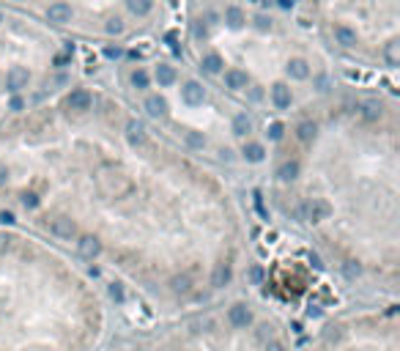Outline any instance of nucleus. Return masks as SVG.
<instances>
[{
	"mask_svg": "<svg viewBox=\"0 0 400 351\" xmlns=\"http://www.w3.org/2000/svg\"><path fill=\"white\" fill-rule=\"evenodd\" d=\"M195 36L197 38H206V25H195Z\"/></svg>",
	"mask_w": 400,
	"mask_h": 351,
	"instance_id": "nucleus-41",
	"label": "nucleus"
},
{
	"mask_svg": "<svg viewBox=\"0 0 400 351\" xmlns=\"http://www.w3.org/2000/svg\"><path fill=\"white\" fill-rule=\"evenodd\" d=\"M222 66H225V63H222V58H219L217 52H209L203 61H200V69H203V71H209V74H219Z\"/></svg>",
	"mask_w": 400,
	"mask_h": 351,
	"instance_id": "nucleus-15",
	"label": "nucleus"
},
{
	"mask_svg": "<svg viewBox=\"0 0 400 351\" xmlns=\"http://www.w3.org/2000/svg\"><path fill=\"white\" fill-rule=\"evenodd\" d=\"M302 209H305V222H321L332 214V206L326 201H321V198H313V201L305 203Z\"/></svg>",
	"mask_w": 400,
	"mask_h": 351,
	"instance_id": "nucleus-1",
	"label": "nucleus"
},
{
	"mask_svg": "<svg viewBox=\"0 0 400 351\" xmlns=\"http://www.w3.org/2000/svg\"><path fill=\"white\" fill-rule=\"evenodd\" d=\"M126 138H129L132 146H140V143L146 140V124L137 121V118H132V121L126 124Z\"/></svg>",
	"mask_w": 400,
	"mask_h": 351,
	"instance_id": "nucleus-9",
	"label": "nucleus"
},
{
	"mask_svg": "<svg viewBox=\"0 0 400 351\" xmlns=\"http://www.w3.org/2000/svg\"><path fill=\"white\" fill-rule=\"evenodd\" d=\"M384 55H387V63H389V66H397V42H389L387 50H384Z\"/></svg>",
	"mask_w": 400,
	"mask_h": 351,
	"instance_id": "nucleus-27",
	"label": "nucleus"
},
{
	"mask_svg": "<svg viewBox=\"0 0 400 351\" xmlns=\"http://www.w3.org/2000/svg\"><path fill=\"white\" fill-rule=\"evenodd\" d=\"M288 74H291L293 80H307V74H310V66H307V61H302V58H293L291 63H288Z\"/></svg>",
	"mask_w": 400,
	"mask_h": 351,
	"instance_id": "nucleus-16",
	"label": "nucleus"
},
{
	"mask_svg": "<svg viewBox=\"0 0 400 351\" xmlns=\"http://www.w3.org/2000/svg\"><path fill=\"white\" fill-rule=\"evenodd\" d=\"M146 113H148L151 118H162V115L167 113V102H165L162 96H148V99H146Z\"/></svg>",
	"mask_w": 400,
	"mask_h": 351,
	"instance_id": "nucleus-14",
	"label": "nucleus"
},
{
	"mask_svg": "<svg viewBox=\"0 0 400 351\" xmlns=\"http://www.w3.org/2000/svg\"><path fill=\"white\" fill-rule=\"evenodd\" d=\"M181 96H184V102H187V105H203V99H206V91H203V85L200 83H187L181 88Z\"/></svg>",
	"mask_w": 400,
	"mask_h": 351,
	"instance_id": "nucleus-4",
	"label": "nucleus"
},
{
	"mask_svg": "<svg viewBox=\"0 0 400 351\" xmlns=\"http://www.w3.org/2000/svg\"><path fill=\"white\" fill-rule=\"evenodd\" d=\"M228 321L233 324V326H247L252 321V313H250V307L247 305H242V302H238V305H233L228 310Z\"/></svg>",
	"mask_w": 400,
	"mask_h": 351,
	"instance_id": "nucleus-5",
	"label": "nucleus"
},
{
	"mask_svg": "<svg viewBox=\"0 0 400 351\" xmlns=\"http://www.w3.org/2000/svg\"><path fill=\"white\" fill-rule=\"evenodd\" d=\"M55 63H58V66H66L69 58H66V55H58V58H55Z\"/></svg>",
	"mask_w": 400,
	"mask_h": 351,
	"instance_id": "nucleus-44",
	"label": "nucleus"
},
{
	"mask_svg": "<svg viewBox=\"0 0 400 351\" xmlns=\"http://www.w3.org/2000/svg\"><path fill=\"white\" fill-rule=\"evenodd\" d=\"M255 28H258V30H269L271 28V20L269 17H255Z\"/></svg>",
	"mask_w": 400,
	"mask_h": 351,
	"instance_id": "nucleus-34",
	"label": "nucleus"
},
{
	"mask_svg": "<svg viewBox=\"0 0 400 351\" xmlns=\"http://www.w3.org/2000/svg\"><path fill=\"white\" fill-rule=\"evenodd\" d=\"M362 118H367V121H378L381 118V113H384V105L378 99H367V102H362Z\"/></svg>",
	"mask_w": 400,
	"mask_h": 351,
	"instance_id": "nucleus-12",
	"label": "nucleus"
},
{
	"mask_svg": "<svg viewBox=\"0 0 400 351\" xmlns=\"http://www.w3.org/2000/svg\"><path fill=\"white\" fill-rule=\"evenodd\" d=\"M52 233L58 239H71L77 233V225L69 217H58V220H52Z\"/></svg>",
	"mask_w": 400,
	"mask_h": 351,
	"instance_id": "nucleus-8",
	"label": "nucleus"
},
{
	"mask_svg": "<svg viewBox=\"0 0 400 351\" xmlns=\"http://www.w3.org/2000/svg\"><path fill=\"white\" fill-rule=\"evenodd\" d=\"M187 146L189 148H203L206 146V138L200 132H187Z\"/></svg>",
	"mask_w": 400,
	"mask_h": 351,
	"instance_id": "nucleus-26",
	"label": "nucleus"
},
{
	"mask_svg": "<svg viewBox=\"0 0 400 351\" xmlns=\"http://www.w3.org/2000/svg\"><path fill=\"white\" fill-rule=\"evenodd\" d=\"M277 3L283 6V9H291V3H293V0H277Z\"/></svg>",
	"mask_w": 400,
	"mask_h": 351,
	"instance_id": "nucleus-45",
	"label": "nucleus"
},
{
	"mask_svg": "<svg viewBox=\"0 0 400 351\" xmlns=\"http://www.w3.org/2000/svg\"><path fill=\"white\" fill-rule=\"evenodd\" d=\"M156 83L159 85H173L175 83V69L167 66V63H159L156 66Z\"/></svg>",
	"mask_w": 400,
	"mask_h": 351,
	"instance_id": "nucleus-19",
	"label": "nucleus"
},
{
	"mask_svg": "<svg viewBox=\"0 0 400 351\" xmlns=\"http://www.w3.org/2000/svg\"><path fill=\"white\" fill-rule=\"evenodd\" d=\"M225 85L230 88V91H242V88H247V71L230 69L228 74H225Z\"/></svg>",
	"mask_w": 400,
	"mask_h": 351,
	"instance_id": "nucleus-13",
	"label": "nucleus"
},
{
	"mask_svg": "<svg viewBox=\"0 0 400 351\" xmlns=\"http://www.w3.org/2000/svg\"><path fill=\"white\" fill-rule=\"evenodd\" d=\"M0 22H3V14H0Z\"/></svg>",
	"mask_w": 400,
	"mask_h": 351,
	"instance_id": "nucleus-46",
	"label": "nucleus"
},
{
	"mask_svg": "<svg viewBox=\"0 0 400 351\" xmlns=\"http://www.w3.org/2000/svg\"><path fill=\"white\" fill-rule=\"evenodd\" d=\"M225 22H228L230 28H242V25H244V11L236 9V6H230L228 14H225Z\"/></svg>",
	"mask_w": 400,
	"mask_h": 351,
	"instance_id": "nucleus-24",
	"label": "nucleus"
},
{
	"mask_svg": "<svg viewBox=\"0 0 400 351\" xmlns=\"http://www.w3.org/2000/svg\"><path fill=\"white\" fill-rule=\"evenodd\" d=\"M132 85H134V88H148V74H146L143 69H137V71L132 74Z\"/></svg>",
	"mask_w": 400,
	"mask_h": 351,
	"instance_id": "nucleus-28",
	"label": "nucleus"
},
{
	"mask_svg": "<svg viewBox=\"0 0 400 351\" xmlns=\"http://www.w3.org/2000/svg\"><path fill=\"white\" fill-rule=\"evenodd\" d=\"M315 85H318V91H329V77L321 74V77L315 80Z\"/></svg>",
	"mask_w": 400,
	"mask_h": 351,
	"instance_id": "nucleus-36",
	"label": "nucleus"
},
{
	"mask_svg": "<svg viewBox=\"0 0 400 351\" xmlns=\"http://www.w3.org/2000/svg\"><path fill=\"white\" fill-rule=\"evenodd\" d=\"M271 102H274L277 110L291 107V88H288L285 83H277L274 88H271Z\"/></svg>",
	"mask_w": 400,
	"mask_h": 351,
	"instance_id": "nucleus-6",
	"label": "nucleus"
},
{
	"mask_svg": "<svg viewBox=\"0 0 400 351\" xmlns=\"http://www.w3.org/2000/svg\"><path fill=\"white\" fill-rule=\"evenodd\" d=\"M252 132V121L247 118V113H238L233 118V134H238V138H244V134Z\"/></svg>",
	"mask_w": 400,
	"mask_h": 351,
	"instance_id": "nucleus-20",
	"label": "nucleus"
},
{
	"mask_svg": "<svg viewBox=\"0 0 400 351\" xmlns=\"http://www.w3.org/2000/svg\"><path fill=\"white\" fill-rule=\"evenodd\" d=\"M105 55H107V58H118V55H121V50H113V47H107Z\"/></svg>",
	"mask_w": 400,
	"mask_h": 351,
	"instance_id": "nucleus-42",
	"label": "nucleus"
},
{
	"mask_svg": "<svg viewBox=\"0 0 400 351\" xmlns=\"http://www.w3.org/2000/svg\"><path fill=\"white\" fill-rule=\"evenodd\" d=\"M283 132H285V126L279 124V121H274V124H269V132L266 134H269L271 140H279V138H283Z\"/></svg>",
	"mask_w": 400,
	"mask_h": 351,
	"instance_id": "nucleus-30",
	"label": "nucleus"
},
{
	"mask_svg": "<svg viewBox=\"0 0 400 351\" xmlns=\"http://www.w3.org/2000/svg\"><path fill=\"white\" fill-rule=\"evenodd\" d=\"M28 85V69H22V66H11L9 69V74H6V88H9L11 93H17L19 88H25Z\"/></svg>",
	"mask_w": 400,
	"mask_h": 351,
	"instance_id": "nucleus-3",
	"label": "nucleus"
},
{
	"mask_svg": "<svg viewBox=\"0 0 400 351\" xmlns=\"http://www.w3.org/2000/svg\"><path fill=\"white\" fill-rule=\"evenodd\" d=\"M263 277H266V275H263L261 266H252V269H250V283H252V285H261Z\"/></svg>",
	"mask_w": 400,
	"mask_h": 351,
	"instance_id": "nucleus-32",
	"label": "nucleus"
},
{
	"mask_svg": "<svg viewBox=\"0 0 400 351\" xmlns=\"http://www.w3.org/2000/svg\"><path fill=\"white\" fill-rule=\"evenodd\" d=\"M22 203H25V209H36L38 206V198L33 192H28V195H22Z\"/></svg>",
	"mask_w": 400,
	"mask_h": 351,
	"instance_id": "nucleus-33",
	"label": "nucleus"
},
{
	"mask_svg": "<svg viewBox=\"0 0 400 351\" xmlns=\"http://www.w3.org/2000/svg\"><path fill=\"white\" fill-rule=\"evenodd\" d=\"M47 20L55 22V25H66V22H71V6L63 3V0L52 3L50 9H47Z\"/></svg>",
	"mask_w": 400,
	"mask_h": 351,
	"instance_id": "nucleus-2",
	"label": "nucleus"
},
{
	"mask_svg": "<svg viewBox=\"0 0 400 351\" xmlns=\"http://www.w3.org/2000/svg\"><path fill=\"white\" fill-rule=\"evenodd\" d=\"M6 179H9V170H6V165H0V187L6 184Z\"/></svg>",
	"mask_w": 400,
	"mask_h": 351,
	"instance_id": "nucleus-40",
	"label": "nucleus"
},
{
	"mask_svg": "<svg viewBox=\"0 0 400 351\" xmlns=\"http://www.w3.org/2000/svg\"><path fill=\"white\" fill-rule=\"evenodd\" d=\"M266 351H285V348L279 346V343H269V346H266Z\"/></svg>",
	"mask_w": 400,
	"mask_h": 351,
	"instance_id": "nucleus-43",
	"label": "nucleus"
},
{
	"mask_svg": "<svg viewBox=\"0 0 400 351\" xmlns=\"http://www.w3.org/2000/svg\"><path fill=\"white\" fill-rule=\"evenodd\" d=\"M110 297H113L115 302H124V299H126L124 285H121V283H110Z\"/></svg>",
	"mask_w": 400,
	"mask_h": 351,
	"instance_id": "nucleus-29",
	"label": "nucleus"
},
{
	"mask_svg": "<svg viewBox=\"0 0 400 351\" xmlns=\"http://www.w3.org/2000/svg\"><path fill=\"white\" fill-rule=\"evenodd\" d=\"M346 275H348V277H356V275H359V266H354V263H346Z\"/></svg>",
	"mask_w": 400,
	"mask_h": 351,
	"instance_id": "nucleus-38",
	"label": "nucleus"
},
{
	"mask_svg": "<svg viewBox=\"0 0 400 351\" xmlns=\"http://www.w3.org/2000/svg\"><path fill=\"white\" fill-rule=\"evenodd\" d=\"M296 176H299V162H293V159H291V162H283V165H279V170H277L279 181H293Z\"/></svg>",
	"mask_w": 400,
	"mask_h": 351,
	"instance_id": "nucleus-17",
	"label": "nucleus"
},
{
	"mask_svg": "<svg viewBox=\"0 0 400 351\" xmlns=\"http://www.w3.org/2000/svg\"><path fill=\"white\" fill-rule=\"evenodd\" d=\"M230 277H233L230 263H219V266L214 269V275H211V285H214V288H222V285L230 283Z\"/></svg>",
	"mask_w": 400,
	"mask_h": 351,
	"instance_id": "nucleus-11",
	"label": "nucleus"
},
{
	"mask_svg": "<svg viewBox=\"0 0 400 351\" xmlns=\"http://www.w3.org/2000/svg\"><path fill=\"white\" fill-rule=\"evenodd\" d=\"M334 38H337V44H343V47H354L356 44V33L346 25L334 28Z\"/></svg>",
	"mask_w": 400,
	"mask_h": 351,
	"instance_id": "nucleus-18",
	"label": "nucleus"
},
{
	"mask_svg": "<svg viewBox=\"0 0 400 351\" xmlns=\"http://www.w3.org/2000/svg\"><path fill=\"white\" fill-rule=\"evenodd\" d=\"M0 222H6V225H11V222H14V214H11V211H3V214H0Z\"/></svg>",
	"mask_w": 400,
	"mask_h": 351,
	"instance_id": "nucleus-39",
	"label": "nucleus"
},
{
	"mask_svg": "<svg viewBox=\"0 0 400 351\" xmlns=\"http://www.w3.org/2000/svg\"><path fill=\"white\" fill-rule=\"evenodd\" d=\"M105 30H107V33H121V30H124V22L118 20V17H113V20H107Z\"/></svg>",
	"mask_w": 400,
	"mask_h": 351,
	"instance_id": "nucleus-31",
	"label": "nucleus"
},
{
	"mask_svg": "<svg viewBox=\"0 0 400 351\" xmlns=\"http://www.w3.org/2000/svg\"><path fill=\"white\" fill-rule=\"evenodd\" d=\"M126 3H129L132 14H137V17H143V14H148L154 9V0H126Z\"/></svg>",
	"mask_w": 400,
	"mask_h": 351,
	"instance_id": "nucleus-23",
	"label": "nucleus"
},
{
	"mask_svg": "<svg viewBox=\"0 0 400 351\" xmlns=\"http://www.w3.org/2000/svg\"><path fill=\"white\" fill-rule=\"evenodd\" d=\"M9 107L14 110V113H19V110H22V107H25V102H22L19 96H11V102H9Z\"/></svg>",
	"mask_w": 400,
	"mask_h": 351,
	"instance_id": "nucleus-35",
	"label": "nucleus"
},
{
	"mask_svg": "<svg viewBox=\"0 0 400 351\" xmlns=\"http://www.w3.org/2000/svg\"><path fill=\"white\" fill-rule=\"evenodd\" d=\"M91 105H93L91 93L83 91V88H77V91H71V93H69V107H71V110H88Z\"/></svg>",
	"mask_w": 400,
	"mask_h": 351,
	"instance_id": "nucleus-10",
	"label": "nucleus"
},
{
	"mask_svg": "<svg viewBox=\"0 0 400 351\" xmlns=\"http://www.w3.org/2000/svg\"><path fill=\"white\" fill-rule=\"evenodd\" d=\"M263 157H266V151H263L261 143H250V146H244V159H247V162H261Z\"/></svg>",
	"mask_w": 400,
	"mask_h": 351,
	"instance_id": "nucleus-21",
	"label": "nucleus"
},
{
	"mask_svg": "<svg viewBox=\"0 0 400 351\" xmlns=\"http://www.w3.org/2000/svg\"><path fill=\"white\" fill-rule=\"evenodd\" d=\"M271 338V326H261V332H258V340H266Z\"/></svg>",
	"mask_w": 400,
	"mask_h": 351,
	"instance_id": "nucleus-37",
	"label": "nucleus"
},
{
	"mask_svg": "<svg viewBox=\"0 0 400 351\" xmlns=\"http://www.w3.org/2000/svg\"><path fill=\"white\" fill-rule=\"evenodd\" d=\"M170 288H173L175 294H187V291L192 288V277H189V275H178V277H173V280H170Z\"/></svg>",
	"mask_w": 400,
	"mask_h": 351,
	"instance_id": "nucleus-22",
	"label": "nucleus"
},
{
	"mask_svg": "<svg viewBox=\"0 0 400 351\" xmlns=\"http://www.w3.org/2000/svg\"><path fill=\"white\" fill-rule=\"evenodd\" d=\"M77 250L83 258H96V255L102 252V244H99V239H93V236H83L77 242Z\"/></svg>",
	"mask_w": 400,
	"mask_h": 351,
	"instance_id": "nucleus-7",
	"label": "nucleus"
},
{
	"mask_svg": "<svg viewBox=\"0 0 400 351\" xmlns=\"http://www.w3.org/2000/svg\"><path fill=\"white\" fill-rule=\"evenodd\" d=\"M296 132H299V138H302V140H313L318 129H315V124H313V121H305V124H299V129H296Z\"/></svg>",
	"mask_w": 400,
	"mask_h": 351,
	"instance_id": "nucleus-25",
	"label": "nucleus"
}]
</instances>
